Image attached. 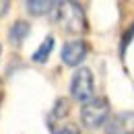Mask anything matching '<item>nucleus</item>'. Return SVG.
Instances as JSON below:
<instances>
[{
    "label": "nucleus",
    "instance_id": "obj_1",
    "mask_svg": "<svg viewBox=\"0 0 134 134\" xmlns=\"http://www.w3.org/2000/svg\"><path fill=\"white\" fill-rule=\"evenodd\" d=\"M54 21L62 23L64 29L70 33H81L87 29L85 15L81 4L76 2H56V10H54Z\"/></svg>",
    "mask_w": 134,
    "mask_h": 134
},
{
    "label": "nucleus",
    "instance_id": "obj_2",
    "mask_svg": "<svg viewBox=\"0 0 134 134\" xmlns=\"http://www.w3.org/2000/svg\"><path fill=\"white\" fill-rule=\"evenodd\" d=\"M70 95L74 101H79L83 105L95 99V79H93L91 68L81 66L74 70V74L70 79Z\"/></svg>",
    "mask_w": 134,
    "mask_h": 134
},
{
    "label": "nucleus",
    "instance_id": "obj_3",
    "mask_svg": "<svg viewBox=\"0 0 134 134\" xmlns=\"http://www.w3.org/2000/svg\"><path fill=\"white\" fill-rule=\"evenodd\" d=\"M109 118V103L105 97H95L89 103H85L81 109V124L89 130H97L107 124Z\"/></svg>",
    "mask_w": 134,
    "mask_h": 134
},
{
    "label": "nucleus",
    "instance_id": "obj_4",
    "mask_svg": "<svg viewBox=\"0 0 134 134\" xmlns=\"http://www.w3.org/2000/svg\"><path fill=\"white\" fill-rule=\"evenodd\" d=\"M87 52H89V48H87V41H83V39L66 41L64 48H62V62L72 68L81 66V62L87 58Z\"/></svg>",
    "mask_w": 134,
    "mask_h": 134
},
{
    "label": "nucleus",
    "instance_id": "obj_5",
    "mask_svg": "<svg viewBox=\"0 0 134 134\" xmlns=\"http://www.w3.org/2000/svg\"><path fill=\"white\" fill-rule=\"evenodd\" d=\"M105 134H134V111H120L107 120Z\"/></svg>",
    "mask_w": 134,
    "mask_h": 134
},
{
    "label": "nucleus",
    "instance_id": "obj_6",
    "mask_svg": "<svg viewBox=\"0 0 134 134\" xmlns=\"http://www.w3.org/2000/svg\"><path fill=\"white\" fill-rule=\"evenodd\" d=\"M31 33V25L27 23V21H15L13 23V27L8 29V39H10V43L13 46H21L27 37Z\"/></svg>",
    "mask_w": 134,
    "mask_h": 134
},
{
    "label": "nucleus",
    "instance_id": "obj_7",
    "mask_svg": "<svg viewBox=\"0 0 134 134\" xmlns=\"http://www.w3.org/2000/svg\"><path fill=\"white\" fill-rule=\"evenodd\" d=\"M54 35H48L43 41H41V46L33 52V56H31V60H33L35 64H46L48 60H50L52 52H54Z\"/></svg>",
    "mask_w": 134,
    "mask_h": 134
},
{
    "label": "nucleus",
    "instance_id": "obj_8",
    "mask_svg": "<svg viewBox=\"0 0 134 134\" xmlns=\"http://www.w3.org/2000/svg\"><path fill=\"white\" fill-rule=\"evenodd\" d=\"M29 15L33 17H41V15H50L52 10L56 8V2H48V0H27L25 2Z\"/></svg>",
    "mask_w": 134,
    "mask_h": 134
},
{
    "label": "nucleus",
    "instance_id": "obj_9",
    "mask_svg": "<svg viewBox=\"0 0 134 134\" xmlns=\"http://www.w3.org/2000/svg\"><path fill=\"white\" fill-rule=\"evenodd\" d=\"M132 39H134V23L126 29V33L122 35V41H120V54L124 56L126 54V50H128V46L132 43Z\"/></svg>",
    "mask_w": 134,
    "mask_h": 134
},
{
    "label": "nucleus",
    "instance_id": "obj_10",
    "mask_svg": "<svg viewBox=\"0 0 134 134\" xmlns=\"http://www.w3.org/2000/svg\"><path fill=\"white\" fill-rule=\"evenodd\" d=\"M66 114H68V101L66 99H58V101H56L54 116H56V118H64Z\"/></svg>",
    "mask_w": 134,
    "mask_h": 134
},
{
    "label": "nucleus",
    "instance_id": "obj_11",
    "mask_svg": "<svg viewBox=\"0 0 134 134\" xmlns=\"http://www.w3.org/2000/svg\"><path fill=\"white\" fill-rule=\"evenodd\" d=\"M54 134H81V132H79V128H76V126L66 124V126H60L58 130H54Z\"/></svg>",
    "mask_w": 134,
    "mask_h": 134
},
{
    "label": "nucleus",
    "instance_id": "obj_12",
    "mask_svg": "<svg viewBox=\"0 0 134 134\" xmlns=\"http://www.w3.org/2000/svg\"><path fill=\"white\" fill-rule=\"evenodd\" d=\"M8 8H10V2H6V0H0V17H4Z\"/></svg>",
    "mask_w": 134,
    "mask_h": 134
},
{
    "label": "nucleus",
    "instance_id": "obj_13",
    "mask_svg": "<svg viewBox=\"0 0 134 134\" xmlns=\"http://www.w3.org/2000/svg\"><path fill=\"white\" fill-rule=\"evenodd\" d=\"M0 56H2V46H0Z\"/></svg>",
    "mask_w": 134,
    "mask_h": 134
}]
</instances>
